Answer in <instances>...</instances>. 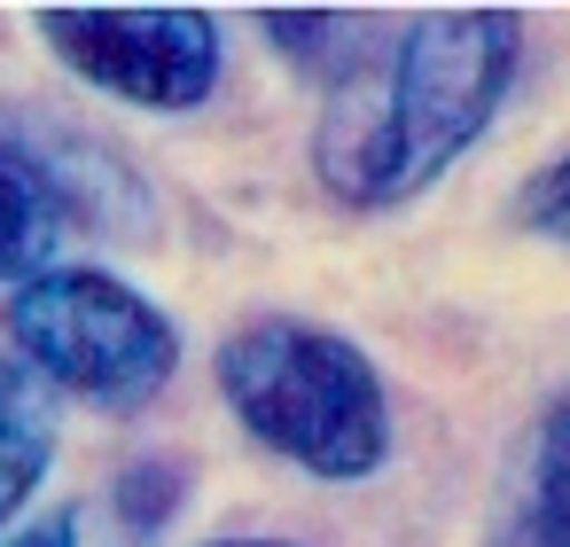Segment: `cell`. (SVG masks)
<instances>
[{
  "label": "cell",
  "mask_w": 570,
  "mask_h": 547,
  "mask_svg": "<svg viewBox=\"0 0 570 547\" xmlns=\"http://www.w3.org/2000/svg\"><path fill=\"white\" fill-rule=\"evenodd\" d=\"M523 32L508 9H422L383 25L367 64L328 87L313 126V173L352 212H391L445 180L508 102Z\"/></svg>",
  "instance_id": "obj_1"
},
{
  "label": "cell",
  "mask_w": 570,
  "mask_h": 547,
  "mask_svg": "<svg viewBox=\"0 0 570 547\" xmlns=\"http://www.w3.org/2000/svg\"><path fill=\"white\" fill-rule=\"evenodd\" d=\"M212 375H219V399L235 407V422L266 453L297 461L305 477L352 485V477H375L391 453V399H383L375 360L321 321L258 313V321L227 329Z\"/></svg>",
  "instance_id": "obj_2"
},
{
  "label": "cell",
  "mask_w": 570,
  "mask_h": 547,
  "mask_svg": "<svg viewBox=\"0 0 570 547\" xmlns=\"http://www.w3.org/2000/svg\"><path fill=\"white\" fill-rule=\"evenodd\" d=\"M0 329L48 391L87 407H141L180 368L173 313L149 305L110 266H40L32 282L9 290Z\"/></svg>",
  "instance_id": "obj_3"
},
{
  "label": "cell",
  "mask_w": 570,
  "mask_h": 547,
  "mask_svg": "<svg viewBox=\"0 0 570 547\" xmlns=\"http://www.w3.org/2000/svg\"><path fill=\"white\" fill-rule=\"evenodd\" d=\"M32 25L63 71L134 110H196L219 87V25L204 9H40Z\"/></svg>",
  "instance_id": "obj_4"
},
{
  "label": "cell",
  "mask_w": 570,
  "mask_h": 547,
  "mask_svg": "<svg viewBox=\"0 0 570 547\" xmlns=\"http://www.w3.org/2000/svg\"><path fill=\"white\" fill-rule=\"evenodd\" d=\"M492 547H570V391L539 414L523 469L500 500Z\"/></svg>",
  "instance_id": "obj_5"
},
{
  "label": "cell",
  "mask_w": 570,
  "mask_h": 547,
  "mask_svg": "<svg viewBox=\"0 0 570 547\" xmlns=\"http://www.w3.org/2000/svg\"><path fill=\"white\" fill-rule=\"evenodd\" d=\"M48 469H56V391L24 360H0V531L24 516Z\"/></svg>",
  "instance_id": "obj_6"
},
{
  "label": "cell",
  "mask_w": 570,
  "mask_h": 547,
  "mask_svg": "<svg viewBox=\"0 0 570 547\" xmlns=\"http://www.w3.org/2000/svg\"><path fill=\"white\" fill-rule=\"evenodd\" d=\"M56 235H63V204H56V180L0 149V282H32L40 266H56Z\"/></svg>",
  "instance_id": "obj_7"
},
{
  "label": "cell",
  "mask_w": 570,
  "mask_h": 547,
  "mask_svg": "<svg viewBox=\"0 0 570 547\" xmlns=\"http://www.w3.org/2000/svg\"><path fill=\"white\" fill-rule=\"evenodd\" d=\"M258 32H266L305 79L336 87V79H352V71L367 64V48L383 40V17H367V9H266Z\"/></svg>",
  "instance_id": "obj_8"
},
{
  "label": "cell",
  "mask_w": 570,
  "mask_h": 547,
  "mask_svg": "<svg viewBox=\"0 0 570 547\" xmlns=\"http://www.w3.org/2000/svg\"><path fill=\"white\" fill-rule=\"evenodd\" d=\"M134 531H141V516L110 524V508H56V516L24 524L17 539H0V547H134Z\"/></svg>",
  "instance_id": "obj_9"
},
{
  "label": "cell",
  "mask_w": 570,
  "mask_h": 547,
  "mask_svg": "<svg viewBox=\"0 0 570 547\" xmlns=\"http://www.w3.org/2000/svg\"><path fill=\"white\" fill-rule=\"evenodd\" d=\"M515 219H523L531 235H547V243H562V251H570V157H554V165L523 188Z\"/></svg>",
  "instance_id": "obj_10"
},
{
  "label": "cell",
  "mask_w": 570,
  "mask_h": 547,
  "mask_svg": "<svg viewBox=\"0 0 570 547\" xmlns=\"http://www.w3.org/2000/svg\"><path fill=\"white\" fill-rule=\"evenodd\" d=\"M204 547H297V539H204Z\"/></svg>",
  "instance_id": "obj_11"
}]
</instances>
